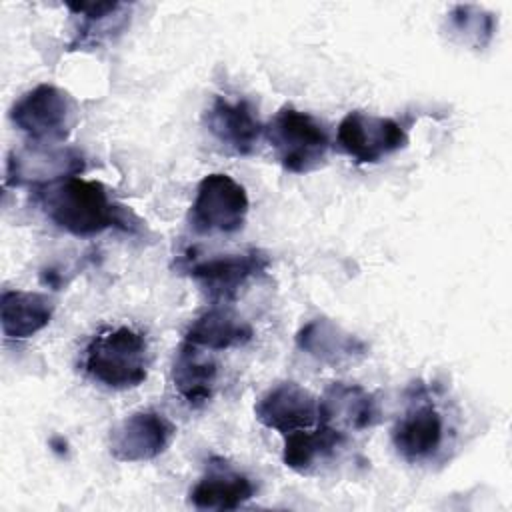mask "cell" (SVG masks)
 <instances>
[{
	"label": "cell",
	"mask_w": 512,
	"mask_h": 512,
	"mask_svg": "<svg viewBox=\"0 0 512 512\" xmlns=\"http://www.w3.org/2000/svg\"><path fill=\"white\" fill-rule=\"evenodd\" d=\"M40 192L48 218L72 236H94L106 228L134 232L136 218L110 198L102 182L72 176Z\"/></svg>",
	"instance_id": "6da1fadb"
},
{
	"label": "cell",
	"mask_w": 512,
	"mask_h": 512,
	"mask_svg": "<svg viewBox=\"0 0 512 512\" xmlns=\"http://www.w3.org/2000/svg\"><path fill=\"white\" fill-rule=\"evenodd\" d=\"M84 370L94 382L110 390L140 386L148 374V342L144 334L130 326L100 332L86 346Z\"/></svg>",
	"instance_id": "7a4b0ae2"
},
{
	"label": "cell",
	"mask_w": 512,
	"mask_h": 512,
	"mask_svg": "<svg viewBox=\"0 0 512 512\" xmlns=\"http://www.w3.org/2000/svg\"><path fill=\"white\" fill-rule=\"evenodd\" d=\"M264 134L284 170L292 174H308L320 168L330 148V136L320 120L312 114L282 106Z\"/></svg>",
	"instance_id": "3957f363"
},
{
	"label": "cell",
	"mask_w": 512,
	"mask_h": 512,
	"mask_svg": "<svg viewBox=\"0 0 512 512\" xmlns=\"http://www.w3.org/2000/svg\"><path fill=\"white\" fill-rule=\"evenodd\" d=\"M10 120L32 142L58 144L76 124V104L62 88L38 84L14 102Z\"/></svg>",
	"instance_id": "277c9868"
},
{
	"label": "cell",
	"mask_w": 512,
	"mask_h": 512,
	"mask_svg": "<svg viewBox=\"0 0 512 512\" xmlns=\"http://www.w3.org/2000/svg\"><path fill=\"white\" fill-rule=\"evenodd\" d=\"M250 202L242 184L228 174H208L198 182L190 206V226L200 234L236 232L244 226Z\"/></svg>",
	"instance_id": "5b68a950"
},
{
	"label": "cell",
	"mask_w": 512,
	"mask_h": 512,
	"mask_svg": "<svg viewBox=\"0 0 512 512\" xmlns=\"http://www.w3.org/2000/svg\"><path fill=\"white\" fill-rule=\"evenodd\" d=\"M84 168L86 160L80 150L70 146L32 142L20 150L10 152L6 162V184L32 186L42 190L80 174Z\"/></svg>",
	"instance_id": "8992f818"
},
{
	"label": "cell",
	"mask_w": 512,
	"mask_h": 512,
	"mask_svg": "<svg viewBox=\"0 0 512 512\" xmlns=\"http://www.w3.org/2000/svg\"><path fill=\"white\" fill-rule=\"evenodd\" d=\"M336 138L340 148L358 164L380 162L408 144V136L396 120L358 110L340 120Z\"/></svg>",
	"instance_id": "52a82bcc"
},
{
	"label": "cell",
	"mask_w": 512,
	"mask_h": 512,
	"mask_svg": "<svg viewBox=\"0 0 512 512\" xmlns=\"http://www.w3.org/2000/svg\"><path fill=\"white\" fill-rule=\"evenodd\" d=\"M444 440V418L424 388L414 390L406 412L392 428V444L408 462L432 458Z\"/></svg>",
	"instance_id": "ba28073f"
},
{
	"label": "cell",
	"mask_w": 512,
	"mask_h": 512,
	"mask_svg": "<svg viewBox=\"0 0 512 512\" xmlns=\"http://www.w3.org/2000/svg\"><path fill=\"white\" fill-rule=\"evenodd\" d=\"M176 426L156 410H138L110 430V454L118 462H146L172 442Z\"/></svg>",
	"instance_id": "9c48e42d"
},
{
	"label": "cell",
	"mask_w": 512,
	"mask_h": 512,
	"mask_svg": "<svg viewBox=\"0 0 512 512\" xmlns=\"http://www.w3.org/2000/svg\"><path fill=\"white\" fill-rule=\"evenodd\" d=\"M270 266L266 252L250 248L238 254H222L190 264L188 274L216 302L234 300L238 290L252 278L264 274Z\"/></svg>",
	"instance_id": "30bf717a"
},
{
	"label": "cell",
	"mask_w": 512,
	"mask_h": 512,
	"mask_svg": "<svg viewBox=\"0 0 512 512\" xmlns=\"http://www.w3.org/2000/svg\"><path fill=\"white\" fill-rule=\"evenodd\" d=\"M254 414L262 426L288 436L316 426L318 400L296 382H280L260 396Z\"/></svg>",
	"instance_id": "8fae6325"
},
{
	"label": "cell",
	"mask_w": 512,
	"mask_h": 512,
	"mask_svg": "<svg viewBox=\"0 0 512 512\" xmlns=\"http://www.w3.org/2000/svg\"><path fill=\"white\" fill-rule=\"evenodd\" d=\"M380 418L378 400L358 384L332 382L318 400V422L346 436L374 426Z\"/></svg>",
	"instance_id": "7c38bea8"
},
{
	"label": "cell",
	"mask_w": 512,
	"mask_h": 512,
	"mask_svg": "<svg viewBox=\"0 0 512 512\" xmlns=\"http://www.w3.org/2000/svg\"><path fill=\"white\" fill-rule=\"evenodd\" d=\"M206 126L222 146L238 156H250L264 132L254 106L244 98L216 96L206 114Z\"/></svg>",
	"instance_id": "4fadbf2b"
},
{
	"label": "cell",
	"mask_w": 512,
	"mask_h": 512,
	"mask_svg": "<svg viewBox=\"0 0 512 512\" xmlns=\"http://www.w3.org/2000/svg\"><path fill=\"white\" fill-rule=\"evenodd\" d=\"M296 346L308 356L336 366L366 354V342L330 318H314L296 332Z\"/></svg>",
	"instance_id": "5bb4252c"
},
{
	"label": "cell",
	"mask_w": 512,
	"mask_h": 512,
	"mask_svg": "<svg viewBox=\"0 0 512 512\" xmlns=\"http://www.w3.org/2000/svg\"><path fill=\"white\" fill-rule=\"evenodd\" d=\"M216 378V360L208 352H202L200 346L184 340L172 362V384L180 398L192 408L204 406L214 396Z\"/></svg>",
	"instance_id": "9a60e30c"
},
{
	"label": "cell",
	"mask_w": 512,
	"mask_h": 512,
	"mask_svg": "<svg viewBox=\"0 0 512 512\" xmlns=\"http://www.w3.org/2000/svg\"><path fill=\"white\" fill-rule=\"evenodd\" d=\"M256 494L254 482L224 462H212L190 490V502L200 510H234Z\"/></svg>",
	"instance_id": "2e32d148"
},
{
	"label": "cell",
	"mask_w": 512,
	"mask_h": 512,
	"mask_svg": "<svg viewBox=\"0 0 512 512\" xmlns=\"http://www.w3.org/2000/svg\"><path fill=\"white\" fill-rule=\"evenodd\" d=\"M54 314V300L40 292L4 290L0 300L2 332L10 340H26L46 328Z\"/></svg>",
	"instance_id": "e0dca14e"
},
{
	"label": "cell",
	"mask_w": 512,
	"mask_h": 512,
	"mask_svg": "<svg viewBox=\"0 0 512 512\" xmlns=\"http://www.w3.org/2000/svg\"><path fill=\"white\" fill-rule=\"evenodd\" d=\"M66 6L74 16H80V26L68 50L96 48L120 34L130 20L126 16L128 6L122 2H78Z\"/></svg>",
	"instance_id": "ac0fdd59"
},
{
	"label": "cell",
	"mask_w": 512,
	"mask_h": 512,
	"mask_svg": "<svg viewBox=\"0 0 512 512\" xmlns=\"http://www.w3.org/2000/svg\"><path fill=\"white\" fill-rule=\"evenodd\" d=\"M252 336L254 330L246 320L228 308L216 306L188 326L184 340L206 350H226L250 342Z\"/></svg>",
	"instance_id": "d6986e66"
},
{
	"label": "cell",
	"mask_w": 512,
	"mask_h": 512,
	"mask_svg": "<svg viewBox=\"0 0 512 512\" xmlns=\"http://www.w3.org/2000/svg\"><path fill=\"white\" fill-rule=\"evenodd\" d=\"M344 438L346 436L318 422V426L314 428L298 430L284 436L282 460L290 470L308 472L318 458L332 454L344 442Z\"/></svg>",
	"instance_id": "ffe728a7"
},
{
	"label": "cell",
	"mask_w": 512,
	"mask_h": 512,
	"mask_svg": "<svg viewBox=\"0 0 512 512\" xmlns=\"http://www.w3.org/2000/svg\"><path fill=\"white\" fill-rule=\"evenodd\" d=\"M448 26L454 36L474 48H486L494 36V16L478 6H454L448 16Z\"/></svg>",
	"instance_id": "44dd1931"
}]
</instances>
